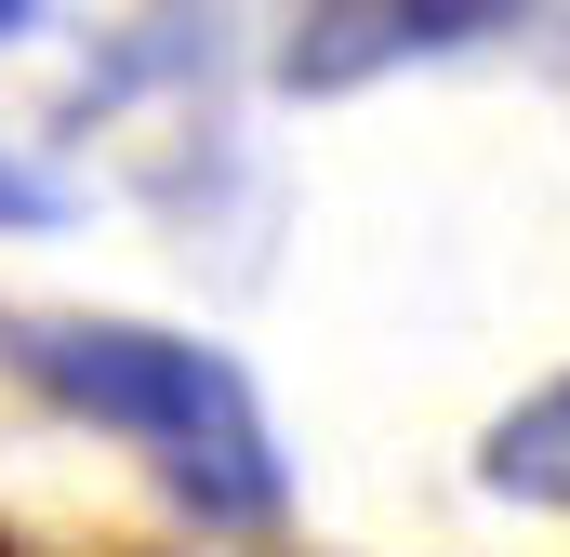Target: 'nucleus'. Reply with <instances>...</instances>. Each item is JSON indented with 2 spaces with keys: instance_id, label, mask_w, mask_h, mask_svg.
Instances as JSON below:
<instances>
[{
  "instance_id": "nucleus-1",
  "label": "nucleus",
  "mask_w": 570,
  "mask_h": 557,
  "mask_svg": "<svg viewBox=\"0 0 570 557\" xmlns=\"http://www.w3.org/2000/svg\"><path fill=\"white\" fill-rule=\"evenodd\" d=\"M0 372L40 385L67 424L146 451V478L173 505H199L213 531H266L279 518V424L253 399V372L199 332H146V319H80V305H13L0 319Z\"/></svg>"
},
{
  "instance_id": "nucleus-2",
  "label": "nucleus",
  "mask_w": 570,
  "mask_h": 557,
  "mask_svg": "<svg viewBox=\"0 0 570 557\" xmlns=\"http://www.w3.org/2000/svg\"><path fill=\"white\" fill-rule=\"evenodd\" d=\"M518 13H305L292 40V80H345V67H385V53H451V40H491Z\"/></svg>"
},
{
  "instance_id": "nucleus-3",
  "label": "nucleus",
  "mask_w": 570,
  "mask_h": 557,
  "mask_svg": "<svg viewBox=\"0 0 570 557\" xmlns=\"http://www.w3.org/2000/svg\"><path fill=\"white\" fill-rule=\"evenodd\" d=\"M478 478H491L504 505H558V518H570V372H558V385H531L518 412L478 438Z\"/></svg>"
}]
</instances>
